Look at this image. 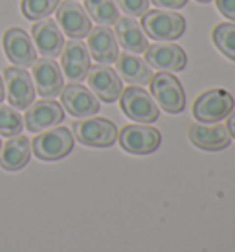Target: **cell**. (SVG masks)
<instances>
[{
	"instance_id": "19",
	"label": "cell",
	"mask_w": 235,
	"mask_h": 252,
	"mask_svg": "<svg viewBox=\"0 0 235 252\" xmlns=\"http://www.w3.org/2000/svg\"><path fill=\"white\" fill-rule=\"evenodd\" d=\"M187 136L191 144H195L206 151H221L230 146V133L228 129L221 124L207 126V124H193L187 131Z\"/></svg>"
},
{
	"instance_id": "9",
	"label": "cell",
	"mask_w": 235,
	"mask_h": 252,
	"mask_svg": "<svg viewBox=\"0 0 235 252\" xmlns=\"http://www.w3.org/2000/svg\"><path fill=\"white\" fill-rule=\"evenodd\" d=\"M87 79H88V87L90 91L94 92V96L103 99L105 103L118 101L121 92H123V85H121L118 72L111 68L109 64L97 63L94 66H90Z\"/></svg>"
},
{
	"instance_id": "17",
	"label": "cell",
	"mask_w": 235,
	"mask_h": 252,
	"mask_svg": "<svg viewBox=\"0 0 235 252\" xmlns=\"http://www.w3.org/2000/svg\"><path fill=\"white\" fill-rule=\"evenodd\" d=\"M31 37L37 46V52L42 57H57L61 56L62 46H64V39H62V32L59 30L56 21L52 19H41L31 26Z\"/></svg>"
},
{
	"instance_id": "22",
	"label": "cell",
	"mask_w": 235,
	"mask_h": 252,
	"mask_svg": "<svg viewBox=\"0 0 235 252\" xmlns=\"http://www.w3.org/2000/svg\"><path fill=\"white\" fill-rule=\"evenodd\" d=\"M118 63V72L121 74L125 81H129L131 85H149L152 79V70L151 66L140 59L138 56H132L131 52H123L119 54L116 59Z\"/></svg>"
},
{
	"instance_id": "15",
	"label": "cell",
	"mask_w": 235,
	"mask_h": 252,
	"mask_svg": "<svg viewBox=\"0 0 235 252\" xmlns=\"http://www.w3.org/2000/svg\"><path fill=\"white\" fill-rule=\"evenodd\" d=\"M35 87L42 98H56L62 91V72L52 57H41L31 64Z\"/></svg>"
},
{
	"instance_id": "31",
	"label": "cell",
	"mask_w": 235,
	"mask_h": 252,
	"mask_svg": "<svg viewBox=\"0 0 235 252\" xmlns=\"http://www.w3.org/2000/svg\"><path fill=\"white\" fill-rule=\"evenodd\" d=\"M4 96H6V92H4V83H2V77H0V103H2Z\"/></svg>"
},
{
	"instance_id": "7",
	"label": "cell",
	"mask_w": 235,
	"mask_h": 252,
	"mask_svg": "<svg viewBox=\"0 0 235 252\" xmlns=\"http://www.w3.org/2000/svg\"><path fill=\"white\" fill-rule=\"evenodd\" d=\"M118 142L123 147L127 153L132 155H149L154 153L160 147L162 142V134L158 129L147 126H125L119 134H118Z\"/></svg>"
},
{
	"instance_id": "20",
	"label": "cell",
	"mask_w": 235,
	"mask_h": 252,
	"mask_svg": "<svg viewBox=\"0 0 235 252\" xmlns=\"http://www.w3.org/2000/svg\"><path fill=\"white\" fill-rule=\"evenodd\" d=\"M116 30H114V35H116L118 44L125 48L127 52L132 54H144L149 46L147 35L144 33V30L138 22L134 21V17H119L116 22Z\"/></svg>"
},
{
	"instance_id": "30",
	"label": "cell",
	"mask_w": 235,
	"mask_h": 252,
	"mask_svg": "<svg viewBox=\"0 0 235 252\" xmlns=\"http://www.w3.org/2000/svg\"><path fill=\"white\" fill-rule=\"evenodd\" d=\"M226 129H228L230 136L235 138V111H232L228 114V124H226Z\"/></svg>"
},
{
	"instance_id": "33",
	"label": "cell",
	"mask_w": 235,
	"mask_h": 252,
	"mask_svg": "<svg viewBox=\"0 0 235 252\" xmlns=\"http://www.w3.org/2000/svg\"><path fill=\"white\" fill-rule=\"evenodd\" d=\"M0 147H2V142H0Z\"/></svg>"
},
{
	"instance_id": "3",
	"label": "cell",
	"mask_w": 235,
	"mask_h": 252,
	"mask_svg": "<svg viewBox=\"0 0 235 252\" xmlns=\"http://www.w3.org/2000/svg\"><path fill=\"white\" fill-rule=\"evenodd\" d=\"M232 111H234V98L230 92L222 89L202 92L193 103V116L201 124H217L228 118Z\"/></svg>"
},
{
	"instance_id": "27",
	"label": "cell",
	"mask_w": 235,
	"mask_h": 252,
	"mask_svg": "<svg viewBox=\"0 0 235 252\" xmlns=\"http://www.w3.org/2000/svg\"><path fill=\"white\" fill-rule=\"evenodd\" d=\"M121 11L129 17H142L149 9V0H116Z\"/></svg>"
},
{
	"instance_id": "13",
	"label": "cell",
	"mask_w": 235,
	"mask_h": 252,
	"mask_svg": "<svg viewBox=\"0 0 235 252\" xmlns=\"http://www.w3.org/2000/svg\"><path fill=\"white\" fill-rule=\"evenodd\" d=\"M61 66L64 76L72 83L83 81L90 68V54L88 48L81 39L66 41L61 52Z\"/></svg>"
},
{
	"instance_id": "14",
	"label": "cell",
	"mask_w": 235,
	"mask_h": 252,
	"mask_svg": "<svg viewBox=\"0 0 235 252\" xmlns=\"http://www.w3.org/2000/svg\"><path fill=\"white\" fill-rule=\"evenodd\" d=\"M62 120H64L62 107L54 99L46 98L35 101L28 107L26 116H24V126L31 133H41L44 129L59 126Z\"/></svg>"
},
{
	"instance_id": "28",
	"label": "cell",
	"mask_w": 235,
	"mask_h": 252,
	"mask_svg": "<svg viewBox=\"0 0 235 252\" xmlns=\"http://www.w3.org/2000/svg\"><path fill=\"white\" fill-rule=\"evenodd\" d=\"M215 4H217V9L226 19L235 21V0H215Z\"/></svg>"
},
{
	"instance_id": "5",
	"label": "cell",
	"mask_w": 235,
	"mask_h": 252,
	"mask_svg": "<svg viewBox=\"0 0 235 252\" xmlns=\"http://www.w3.org/2000/svg\"><path fill=\"white\" fill-rule=\"evenodd\" d=\"M119 105L127 118L140 122V124H152L160 116V111L151 94H147L142 87H127L119 96Z\"/></svg>"
},
{
	"instance_id": "24",
	"label": "cell",
	"mask_w": 235,
	"mask_h": 252,
	"mask_svg": "<svg viewBox=\"0 0 235 252\" xmlns=\"http://www.w3.org/2000/svg\"><path fill=\"white\" fill-rule=\"evenodd\" d=\"M213 42L222 56L235 61V22H221L213 30Z\"/></svg>"
},
{
	"instance_id": "1",
	"label": "cell",
	"mask_w": 235,
	"mask_h": 252,
	"mask_svg": "<svg viewBox=\"0 0 235 252\" xmlns=\"http://www.w3.org/2000/svg\"><path fill=\"white\" fill-rule=\"evenodd\" d=\"M142 30L154 41H175L178 39L184 30L186 21L176 11H164V9H147L142 15Z\"/></svg>"
},
{
	"instance_id": "26",
	"label": "cell",
	"mask_w": 235,
	"mask_h": 252,
	"mask_svg": "<svg viewBox=\"0 0 235 252\" xmlns=\"http://www.w3.org/2000/svg\"><path fill=\"white\" fill-rule=\"evenodd\" d=\"M22 133V116L13 107L0 105V134L2 136H17Z\"/></svg>"
},
{
	"instance_id": "10",
	"label": "cell",
	"mask_w": 235,
	"mask_h": 252,
	"mask_svg": "<svg viewBox=\"0 0 235 252\" xmlns=\"http://www.w3.org/2000/svg\"><path fill=\"white\" fill-rule=\"evenodd\" d=\"M57 24L62 28V32L70 39H83L88 35L92 22L88 13L85 11L83 6H79L76 0H64L59 2L56 9Z\"/></svg>"
},
{
	"instance_id": "6",
	"label": "cell",
	"mask_w": 235,
	"mask_h": 252,
	"mask_svg": "<svg viewBox=\"0 0 235 252\" xmlns=\"http://www.w3.org/2000/svg\"><path fill=\"white\" fill-rule=\"evenodd\" d=\"M74 134L83 146L109 147L118 140V129L107 118H87L74 124Z\"/></svg>"
},
{
	"instance_id": "8",
	"label": "cell",
	"mask_w": 235,
	"mask_h": 252,
	"mask_svg": "<svg viewBox=\"0 0 235 252\" xmlns=\"http://www.w3.org/2000/svg\"><path fill=\"white\" fill-rule=\"evenodd\" d=\"M4 85H6L7 101L13 109H28L33 103V81L22 66H6L4 68Z\"/></svg>"
},
{
	"instance_id": "16",
	"label": "cell",
	"mask_w": 235,
	"mask_h": 252,
	"mask_svg": "<svg viewBox=\"0 0 235 252\" xmlns=\"http://www.w3.org/2000/svg\"><path fill=\"white\" fill-rule=\"evenodd\" d=\"M4 42V52L7 59L17 66H31L37 61V52H35L33 41L29 35L21 28H9L2 37Z\"/></svg>"
},
{
	"instance_id": "4",
	"label": "cell",
	"mask_w": 235,
	"mask_h": 252,
	"mask_svg": "<svg viewBox=\"0 0 235 252\" xmlns=\"http://www.w3.org/2000/svg\"><path fill=\"white\" fill-rule=\"evenodd\" d=\"M31 149L41 160H59L74 149V136L66 127H54L31 140Z\"/></svg>"
},
{
	"instance_id": "32",
	"label": "cell",
	"mask_w": 235,
	"mask_h": 252,
	"mask_svg": "<svg viewBox=\"0 0 235 252\" xmlns=\"http://www.w3.org/2000/svg\"><path fill=\"white\" fill-rule=\"evenodd\" d=\"M197 2H202V4H207V2H211V0H197Z\"/></svg>"
},
{
	"instance_id": "29",
	"label": "cell",
	"mask_w": 235,
	"mask_h": 252,
	"mask_svg": "<svg viewBox=\"0 0 235 252\" xmlns=\"http://www.w3.org/2000/svg\"><path fill=\"white\" fill-rule=\"evenodd\" d=\"M154 6L162 7V9H180L187 4V0H149Z\"/></svg>"
},
{
	"instance_id": "21",
	"label": "cell",
	"mask_w": 235,
	"mask_h": 252,
	"mask_svg": "<svg viewBox=\"0 0 235 252\" xmlns=\"http://www.w3.org/2000/svg\"><path fill=\"white\" fill-rule=\"evenodd\" d=\"M31 157V142L29 138L17 134L9 136V140L0 147V166L6 171H19L29 162Z\"/></svg>"
},
{
	"instance_id": "12",
	"label": "cell",
	"mask_w": 235,
	"mask_h": 252,
	"mask_svg": "<svg viewBox=\"0 0 235 252\" xmlns=\"http://www.w3.org/2000/svg\"><path fill=\"white\" fill-rule=\"evenodd\" d=\"M144 54L147 57V64L160 72H180L186 68V54L173 42H154L147 46Z\"/></svg>"
},
{
	"instance_id": "23",
	"label": "cell",
	"mask_w": 235,
	"mask_h": 252,
	"mask_svg": "<svg viewBox=\"0 0 235 252\" xmlns=\"http://www.w3.org/2000/svg\"><path fill=\"white\" fill-rule=\"evenodd\" d=\"M85 11L97 24L111 26L119 19L116 0H85Z\"/></svg>"
},
{
	"instance_id": "2",
	"label": "cell",
	"mask_w": 235,
	"mask_h": 252,
	"mask_svg": "<svg viewBox=\"0 0 235 252\" xmlns=\"http://www.w3.org/2000/svg\"><path fill=\"white\" fill-rule=\"evenodd\" d=\"M151 94L156 99V103L162 107V111L169 114H178L186 107V94L182 89V83L171 74V72H158L151 79Z\"/></svg>"
},
{
	"instance_id": "11",
	"label": "cell",
	"mask_w": 235,
	"mask_h": 252,
	"mask_svg": "<svg viewBox=\"0 0 235 252\" xmlns=\"http://www.w3.org/2000/svg\"><path fill=\"white\" fill-rule=\"evenodd\" d=\"M61 101L68 114L76 118H90L99 112V99L94 96V92H90L87 87L79 83H70L62 87Z\"/></svg>"
},
{
	"instance_id": "18",
	"label": "cell",
	"mask_w": 235,
	"mask_h": 252,
	"mask_svg": "<svg viewBox=\"0 0 235 252\" xmlns=\"http://www.w3.org/2000/svg\"><path fill=\"white\" fill-rule=\"evenodd\" d=\"M87 37H88V44H87L88 54L96 59L97 63H103V64L116 63L118 56H119V52H118V41L114 32L109 26H103V24L92 26Z\"/></svg>"
},
{
	"instance_id": "25",
	"label": "cell",
	"mask_w": 235,
	"mask_h": 252,
	"mask_svg": "<svg viewBox=\"0 0 235 252\" xmlns=\"http://www.w3.org/2000/svg\"><path fill=\"white\" fill-rule=\"evenodd\" d=\"M59 0H22L21 11L28 21H41L54 13Z\"/></svg>"
}]
</instances>
